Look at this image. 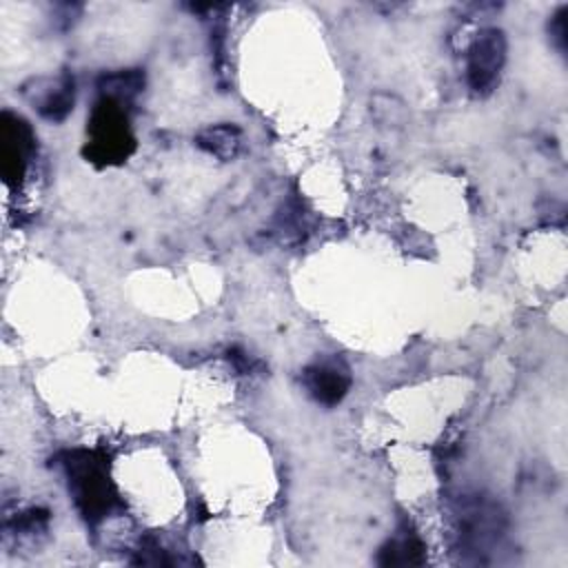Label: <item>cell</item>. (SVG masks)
<instances>
[{
    "label": "cell",
    "instance_id": "7c38bea8",
    "mask_svg": "<svg viewBox=\"0 0 568 568\" xmlns=\"http://www.w3.org/2000/svg\"><path fill=\"white\" fill-rule=\"evenodd\" d=\"M47 526H49V510L29 508V510H22L11 521V532L20 539H27V537H36V535L47 532Z\"/></svg>",
    "mask_w": 568,
    "mask_h": 568
},
{
    "label": "cell",
    "instance_id": "4fadbf2b",
    "mask_svg": "<svg viewBox=\"0 0 568 568\" xmlns=\"http://www.w3.org/2000/svg\"><path fill=\"white\" fill-rule=\"evenodd\" d=\"M548 33H550L552 47H555L561 55H566V51H568V7H566V4L559 7V9L552 13V18H550V22H548Z\"/></svg>",
    "mask_w": 568,
    "mask_h": 568
},
{
    "label": "cell",
    "instance_id": "52a82bcc",
    "mask_svg": "<svg viewBox=\"0 0 568 568\" xmlns=\"http://www.w3.org/2000/svg\"><path fill=\"white\" fill-rule=\"evenodd\" d=\"M353 384L348 364L342 357H317L302 371V386L322 406L339 404Z\"/></svg>",
    "mask_w": 568,
    "mask_h": 568
},
{
    "label": "cell",
    "instance_id": "9c48e42d",
    "mask_svg": "<svg viewBox=\"0 0 568 568\" xmlns=\"http://www.w3.org/2000/svg\"><path fill=\"white\" fill-rule=\"evenodd\" d=\"M98 95L111 98L120 104H131L135 95L144 89V73L140 69H122L113 73H104L98 78Z\"/></svg>",
    "mask_w": 568,
    "mask_h": 568
},
{
    "label": "cell",
    "instance_id": "ba28073f",
    "mask_svg": "<svg viewBox=\"0 0 568 568\" xmlns=\"http://www.w3.org/2000/svg\"><path fill=\"white\" fill-rule=\"evenodd\" d=\"M375 561L379 566H422L426 561V546L406 524L382 544Z\"/></svg>",
    "mask_w": 568,
    "mask_h": 568
},
{
    "label": "cell",
    "instance_id": "5b68a950",
    "mask_svg": "<svg viewBox=\"0 0 568 568\" xmlns=\"http://www.w3.org/2000/svg\"><path fill=\"white\" fill-rule=\"evenodd\" d=\"M36 149V135L29 122L11 111L0 115V171L9 186H18L24 180L29 160Z\"/></svg>",
    "mask_w": 568,
    "mask_h": 568
},
{
    "label": "cell",
    "instance_id": "3957f363",
    "mask_svg": "<svg viewBox=\"0 0 568 568\" xmlns=\"http://www.w3.org/2000/svg\"><path fill=\"white\" fill-rule=\"evenodd\" d=\"M133 149L135 138L131 133L126 104L111 98H98L87 122L84 158L98 166H109L124 162Z\"/></svg>",
    "mask_w": 568,
    "mask_h": 568
},
{
    "label": "cell",
    "instance_id": "277c9868",
    "mask_svg": "<svg viewBox=\"0 0 568 568\" xmlns=\"http://www.w3.org/2000/svg\"><path fill=\"white\" fill-rule=\"evenodd\" d=\"M506 36L501 29H481L466 51V82L477 95H486L499 82L506 62Z\"/></svg>",
    "mask_w": 568,
    "mask_h": 568
},
{
    "label": "cell",
    "instance_id": "8fae6325",
    "mask_svg": "<svg viewBox=\"0 0 568 568\" xmlns=\"http://www.w3.org/2000/svg\"><path fill=\"white\" fill-rule=\"evenodd\" d=\"M304 229V213L300 202H288L275 217V233L280 235V242H297L302 240Z\"/></svg>",
    "mask_w": 568,
    "mask_h": 568
},
{
    "label": "cell",
    "instance_id": "6da1fadb",
    "mask_svg": "<svg viewBox=\"0 0 568 568\" xmlns=\"http://www.w3.org/2000/svg\"><path fill=\"white\" fill-rule=\"evenodd\" d=\"M455 548L466 564H493L506 541L508 517L501 504L484 493L462 495L453 508Z\"/></svg>",
    "mask_w": 568,
    "mask_h": 568
},
{
    "label": "cell",
    "instance_id": "8992f818",
    "mask_svg": "<svg viewBox=\"0 0 568 568\" xmlns=\"http://www.w3.org/2000/svg\"><path fill=\"white\" fill-rule=\"evenodd\" d=\"M22 95L40 118L49 122H62L73 111L75 102L73 75L62 71L58 75L33 78L22 87Z\"/></svg>",
    "mask_w": 568,
    "mask_h": 568
},
{
    "label": "cell",
    "instance_id": "7a4b0ae2",
    "mask_svg": "<svg viewBox=\"0 0 568 568\" xmlns=\"http://www.w3.org/2000/svg\"><path fill=\"white\" fill-rule=\"evenodd\" d=\"M64 473L69 495L89 524H98L109 517L118 506V490L111 481L109 457L100 450L73 448L58 457Z\"/></svg>",
    "mask_w": 568,
    "mask_h": 568
},
{
    "label": "cell",
    "instance_id": "30bf717a",
    "mask_svg": "<svg viewBox=\"0 0 568 568\" xmlns=\"http://www.w3.org/2000/svg\"><path fill=\"white\" fill-rule=\"evenodd\" d=\"M195 144L220 160H233L242 149V131L235 124H215L200 131Z\"/></svg>",
    "mask_w": 568,
    "mask_h": 568
},
{
    "label": "cell",
    "instance_id": "5bb4252c",
    "mask_svg": "<svg viewBox=\"0 0 568 568\" xmlns=\"http://www.w3.org/2000/svg\"><path fill=\"white\" fill-rule=\"evenodd\" d=\"M229 359H231V362L235 364V368L242 371V373L253 371V359H251L246 353L237 351V348H231V351H229Z\"/></svg>",
    "mask_w": 568,
    "mask_h": 568
}]
</instances>
